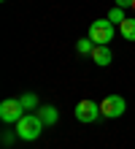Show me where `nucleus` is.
I'll list each match as a JSON object with an SVG mask.
<instances>
[{
    "instance_id": "nucleus-1",
    "label": "nucleus",
    "mask_w": 135,
    "mask_h": 149,
    "mask_svg": "<svg viewBox=\"0 0 135 149\" xmlns=\"http://www.w3.org/2000/svg\"><path fill=\"white\" fill-rule=\"evenodd\" d=\"M43 127L46 125H43V119L38 117V114H24V117L16 122V136H19L22 141H35Z\"/></svg>"
},
{
    "instance_id": "nucleus-2",
    "label": "nucleus",
    "mask_w": 135,
    "mask_h": 149,
    "mask_svg": "<svg viewBox=\"0 0 135 149\" xmlns=\"http://www.w3.org/2000/svg\"><path fill=\"white\" fill-rule=\"evenodd\" d=\"M114 22H108V19H97V22H92L89 24V38H92L97 46H105V43H111V38H114Z\"/></svg>"
},
{
    "instance_id": "nucleus-3",
    "label": "nucleus",
    "mask_w": 135,
    "mask_h": 149,
    "mask_svg": "<svg viewBox=\"0 0 135 149\" xmlns=\"http://www.w3.org/2000/svg\"><path fill=\"white\" fill-rule=\"evenodd\" d=\"M124 111H127V100H124L122 95H108L100 103V114L105 119H116V117H122Z\"/></svg>"
},
{
    "instance_id": "nucleus-4",
    "label": "nucleus",
    "mask_w": 135,
    "mask_h": 149,
    "mask_svg": "<svg viewBox=\"0 0 135 149\" xmlns=\"http://www.w3.org/2000/svg\"><path fill=\"white\" fill-rule=\"evenodd\" d=\"M22 117H24V106H22L19 98H8V100L0 103V119H3V122H8V125L14 122V125H16Z\"/></svg>"
},
{
    "instance_id": "nucleus-5",
    "label": "nucleus",
    "mask_w": 135,
    "mask_h": 149,
    "mask_svg": "<svg viewBox=\"0 0 135 149\" xmlns=\"http://www.w3.org/2000/svg\"><path fill=\"white\" fill-rule=\"evenodd\" d=\"M97 117H100V103H95V100H78V106H76V119L78 122H95Z\"/></svg>"
},
{
    "instance_id": "nucleus-6",
    "label": "nucleus",
    "mask_w": 135,
    "mask_h": 149,
    "mask_svg": "<svg viewBox=\"0 0 135 149\" xmlns=\"http://www.w3.org/2000/svg\"><path fill=\"white\" fill-rule=\"evenodd\" d=\"M111 60H114V54H111L108 46H95V52H92V63L95 65L105 68V65H111Z\"/></svg>"
},
{
    "instance_id": "nucleus-7",
    "label": "nucleus",
    "mask_w": 135,
    "mask_h": 149,
    "mask_svg": "<svg viewBox=\"0 0 135 149\" xmlns=\"http://www.w3.org/2000/svg\"><path fill=\"white\" fill-rule=\"evenodd\" d=\"M35 114L43 119V125H57V119H60V111L54 109V106H49V103H46V106H41Z\"/></svg>"
},
{
    "instance_id": "nucleus-8",
    "label": "nucleus",
    "mask_w": 135,
    "mask_h": 149,
    "mask_svg": "<svg viewBox=\"0 0 135 149\" xmlns=\"http://www.w3.org/2000/svg\"><path fill=\"white\" fill-rule=\"evenodd\" d=\"M119 33H122V38L135 41V19H124V22L119 24Z\"/></svg>"
},
{
    "instance_id": "nucleus-9",
    "label": "nucleus",
    "mask_w": 135,
    "mask_h": 149,
    "mask_svg": "<svg viewBox=\"0 0 135 149\" xmlns=\"http://www.w3.org/2000/svg\"><path fill=\"white\" fill-rule=\"evenodd\" d=\"M95 46H97V43L87 36V38H81V41L76 43V52H78V54H92V52H95Z\"/></svg>"
},
{
    "instance_id": "nucleus-10",
    "label": "nucleus",
    "mask_w": 135,
    "mask_h": 149,
    "mask_svg": "<svg viewBox=\"0 0 135 149\" xmlns=\"http://www.w3.org/2000/svg\"><path fill=\"white\" fill-rule=\"evenodd\" d=\"M108 22H114V24H122L124 19H127V16H124V8H119V6H114L111 11H108V16H105Z\"/></svg>"
},
{
    "instance_id": "nucleus-11",
    "label": "nucleus",
    "mask_w": 135,
    "mask_h": 149,
    "mask_svg": "<svg viewBox=\"0 0 135 149\" xmlns=\"http://www.w3.org/2000/svg\"><path fill=\"white\" fill-rule=\"evenodd\" d=\"M19 100H22V106H24V109H41V106H38V98H35L33 92H27V95H22Z\"/></svg>"
},
{
    "instance_id": "nucleus-12",
    "label": "nucleus",
    "mask_w": 135,
    "mask_h": 149,
    "mask_svg": "<svg viewBox=\"0 0 135 149\" xmlns=\"http://www.w3.org/2000/svg\"><path fill=\"white\" fill-rule=\"evenodd\" d=\"M114 3L119 6V8H132V3H135V0H114Z\"/></svg>"
},
{
    "instance_id": "nucleus-13",
    "label": "nucleus",
    "mask_w": 135,
    "mask_h": 149,
    "mask_svg": "<svg viewBox=\"0 0 135 149\" xmlns=\"http://www.w3.org/2000/svg\"><path fill=\"white\" fill-rule=\"evenodd\" d=\"M3 144L11 146V144H14V133H3Z\"/></svg>"
},
{
    "instance_id": "nucleus-14",
    "label": "nucleus",
    "mask_w": 135,
    "mask_h": 149,
    "mask_svg": "<svg viewBox=\"0 0 135 149\" xmlns=\"http://www.w3.org/2000/svg\"><path fill=\"white\" fill-rule=\"evenodd\" d=\"M132 11H135V3H132Z\"/></svg>"
}]
</instances>
